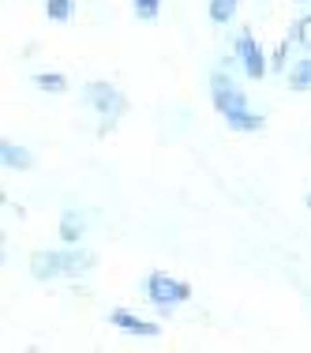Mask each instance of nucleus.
Masks as SVG:
<instances>
[{
    "mask_svg": "<svg viewBox=\"0 0 311 353\" xmlns=\"http://www.w3.org/2000/svg\"><path fill=\"white\" fill-rule=\"evenodd\" d=\"M292 49H297V46H292V38H285V41H277V49H274V57H270V68L274 72H289V57H292Z\"/></svg>",
    "mask_w": 311,
    "mask_h": 353,
    "instance_id": "15",
    "label": "nucleus"
},
{
    "mask_svg": "<svg viewBox=\"0 0 311 353\" xmlns=\"http://www.w3.org/2000/svg\"><path fill=\"white\" fill-rule=\"evenodd\" d=\"M49 23H72L75 19V0H45Z\"/></svg>",
    "mask_w": 311,
    "mask_h": 353,
    "instance_id": "13",
    "label": "nucleus"
},
{
    "mask_svg": "<svg viewBox=\"0 0 311 353\" xmlns=\"http://www.w3.org/2000/svg\"><path fill=\"white\" fill-rule=\"evenodd\" d=\"M206 15H210V23H217V27H229L233 15H237V4H233V0H210Z\"/></svg>",
    "mask_w": 311,
    "mask_h": 353,
    "instance_id": "12",
    "label": "nucleus"
},
{
    "mask_svg": "<svg viewBox=\"0 0 311 353\" xmlns=\"http://www.w3.org/2000/svg\"><path fill=\"white\" fill-rule=\"evenodd\" d=\"M83 105H87L90 113H98V128L102 132L113 128V124L120 121V113L128 109L124 94L113 83H87V87H83Z\"/></svg>",
    "mask_w": 311,
    "mask_h": 353,
    "instance_id": "2",
    "label": "nucleus"
},
{
    "mask_svg": "<svg viewBox=\"0 0 311 353\" xmlns=\"http://www.w3.org/2000/svg\"><path fill=\"white\" fill-rule=\"evenodd\" d=\"M30 274H34L38 282H53V279H61V248H45V252H38V256L30 259Z\"/></svg>",
    "mask_w": 311,
    "mask_h": 353,
    "instance_id": "7",
    "label": "nucleus"
},
{
    "mask_svg": "<svg viewBox=\"0 0 311 353\" xmlns=\"http://www.w3.org/2000/svg\"><path fill=\"white\" fill-rule=\"evenodd\" d=\"M297 4H300V0H297Z\"/></svg>",
    "mask_w": 311,
    "mask_h": 353,
    "instance_id": "18",
    "label": "nucleus"
},
{
    "mask_svg": "<svg viewBox=\"0 0 311 353\" xmlns=\"http://www.w3.org/2000/svg\"><path fill=\"white\" fill-rule=\"evenodd\" d=\"M289 38H292V46H297L300 53H311V15H308V19H297V23H292Z\"/></svg>",
    "mask_w": 311,
    "mask_h": 353,
    "instance_id": "14",
    "label": "nucleus"
},
{
    "mask_svg": "<svg viewBox=\"0 0 311 353\" xmlns=\"http://www.w3.org/2000/svg\"><path fill=\"white\" fill-rule=\"evenodd\" d=\"M233 4H240V0H233Z\"/></svg>",
    "mask_w": 311,
    "mask_h": 353,
    "instance_id": "17",
    "label": "nucleus"
},
{
    "mask_svg": "<svg viewBox=\"0 0 311 353\" xmlns=\"http://www.w3.org/2000/svg\"><path fill=\"white\" fill-rule=\"evenodd\" d=\"M285 83H289V90H297V94H308L311 90V53H300L297 61L289 64Z\"/></svg>",
    "mask_w": 311,
    "mask_h": 353,
    "instance_id": "8",
    "label": "nucleus"
},
{
    "mask_svg": "<svg viewBox=\"0 0 311 353\" xmlns=\"http://www.w3.org/2000/svg\"><path fill=\"white\" fill-rule=\"evenodd\" d=\"M0 162H4V170L27 173L30 165H34V154H30L27 147H15V143H4V147H0Z\"/></svg>",
    "mask_w": 311,
    "mask_h": 353,
    "instance_id": "10",
    "label": "nucleus"
},
{
    "mask_svg": "<svg viewBox=\"0 0 311 353\" xmlns=\"http://www.w3.org/2000/svg\"><path fill=\"white\" fill-rule=\"evenodd\" d=\"M233 53H237L240 72L248 75V79H263L266 75V57H263V49H259V41H255V34H251L248 27L233 38Z\"/></svg>",
    "mask_w": 311,
    "mask_h": 353,
    "instance_id": "4",
    "label": "nucleus"
},
{
    "mask_svg": "<svg viewBox=\"0 0 311 353\" xmlns=\"http://www.w3.org/2000/svg\"><path fill=\"white\" fill-rule=\"evenodd\" d=\"M34 87L45 90V94H64V90H68V75H61V72H34Z\"/></svg>",
    "mask_w": 311,
    "mask_h": 353,
    "instance_id": "11",
    "label": "nucleus"
},
{
    "mask_svg": "<svg viewBox=\"0 0 311 353\" xmlns=\"http://www.w3.org/2000/svg\"><path fill=\"white\" fill-rule=\"evenodd\" d=\"M98 263V256L90 248H79V245H68L61 248V279H83V274H90Z\"/></svg>",
    "mask_w": 311,
    "mask_h": 353,
    "instance_id": "5",
    "label": "nucleus"
},
{
    "mask_svg": "<svg viewBox=\"0 0 311 353\" xmlns=\"http://www.w3.org/2000/svg\"><path fill=\"white\" fill-rule=\"evenodd\" d=\"M131 12H136L139 23H154L158 12H162V0H131Z\"/></svg>",
    "mask_w": 311,
    "mask_h": 353,
    "instance_id": "16",
    "label": "nucleus"
},
{
    "mask_svg": "<svg viewBox=\"0 0 311 353\" xmlns=\"http://www.w3.org/2000/svg\"><path fill=\"white\" fill-rule=\"evenodd\" d=\"M61 241L64 245H79L83 241V233H87V214L83 211H64V218H61Z\"/></svg>",
    "mask_w": 311,
    "mask_h": 353,
    "instance_id": "9",
    "label": "nucleus"
},
{
    "mask_svg": "<svg viewBox=\"0 0 311 353\" xmlns=\"http://www.w3.org/2000/svg\"><path fill=\"white\" fill-rule=\"evenodd\" d=\"M142 293H147V301L158 308H176V305H188L191 301V285L173 279V274H162V271L142 279Z\"/></svg>",
    "mask_w": 311,
    "mask_h": 353,
    "instance_id": "3",
    "label": "nucleus"
},
{
    "mask_svg": "<svg viewBox=\"0 0 311 353\" xmlns=\"http://www.w3.org/2000/svg\"><path fill=\"white\" fill-rule=\"evenodd\" d=\"M210 98H214V109L222 113V121L229 124L233 132H263L266 121L259 113H251L248 94L233 83V75L225 68L210 72Z\"/></svg>",
    "mask_w": 311,
    "mask_h": 353,
    "instance_id": "1",
    "label": "nucleus"
},
{
    "mask_svg": "<svg viewBox=\"0 0 311 353\" xmlns=\"http://www.w3.org/2000/svg\"><path fill=\"white\" fill-rule=\"evenodd\" d=\"M109 323H113L116 331H124V334H136V339H154L158 334V323L139 319L136 312H128V308H113V312H109Z\"/></svg>",
    "mask_w": 311,
    "mask_h": 353,
    "instance_id": "6",
    "label": "nucleus"
}]
</instances>
